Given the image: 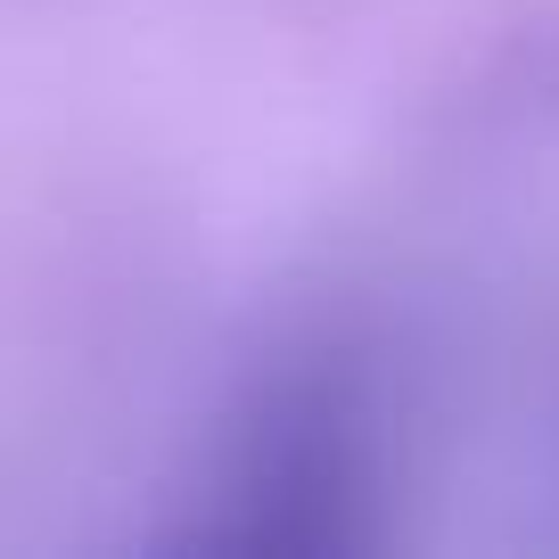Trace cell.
I'll return each mask as SVG.
<instances>
[]
</instances>
